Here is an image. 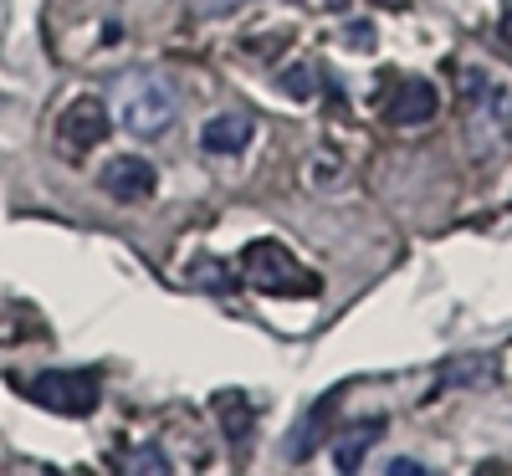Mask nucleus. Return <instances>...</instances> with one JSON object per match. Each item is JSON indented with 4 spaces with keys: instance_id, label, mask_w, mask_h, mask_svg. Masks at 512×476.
Listing matches in <instances>:
<instances>
[{
    "instance_id": "17",
    "label": "nucleus",
    "mask_w": 512,
    "mask_h": 476,
    "mask_svg": "<svg viewBox=\"0 0 512 476\" xmlns=\"http://www.w3.org/2000/svg\"><path fill=\"white\" fill-rule=\"evenodd\" d=\"M502 36H507V41H512V16H507V21H502Z\"/></svg>"
},
{
    "instance_id": "3",
    "label": "nucleus",
    "mask_w": 512,
    "mask_h": 476,
    "mask_svg": "<svg viewBox=\"0 0 512 476\" xmlns=\"http://www.w3.org/2000/svg\"><path fill=\"white\" fill-rule=\"evenodd\" d=\"M21 389L52 415H93L103 395V374L98 369H47L36 379H21Z\"/></svg>"
},
{
    "instance_id": "12",
    "label": "nucleus",
    "mask_w": 512,
    "mask_h": 476,
    "mask_svg": "<svg viewBox=\"0 0 512 476\" xmlns=\"http://www.w3.org/2000/svg\"><path fill=\"white\" fill-rule=\"evenodd\" d=\"M190 282H195V287H210V292L236 287V282H231V267H221V262H195V267H190Z\"/></svg>"
},
{
    "instance_id": "13",
    "label": "nucleus",
    "mask_w": 512,
    "mask_h": 476,
    "mask_svg": "<svg viewBox=\"0 0 512 476\" xmlns=\"http://www.w3.org/2000/svg\"><path fill=\"white\" fill-rule=\"evenodd\" d=\"M344 41H349V47H359V52H374V26H369V21H354V26L344 31Z\"/></svg>"
},
{
    "instance_id": "6",
    "label": "nucleus",
    "mask_w": 512,
    "mask_h": 476,
    "mask_svg": "<svg viewBox=\"0 0 512 476\" xmlns=\"http://www.w3.org/2000/svg\"><path fill=\"white\" fill-rule=\"evenodd\" d=\"M108 139V108L98 98H77L67 113H62V144L67 149H93Z\"/></svg>"
},
{
    "instance_id": "2",
    "label": "nucleus",
    "mask_w": 512,
    "mask_h": 476,
    "mask_svg": "<svg viewBox=\"0 0 512 476\" xmlns=\"http://www.w3.org/2000/svg\"><path fill=\"white\" fill-rule=\"evenodd\" d=\"M241 272L251 287H262V292H282V297H318V277L308 267H297L292 262V251L282 241H251L241 251Z\"/></svg>"
},
{
    "instance_id": "5",
    "label": "nucleus",
    "mask_w": 512,
    "mask_h": 476,
    "mask_svg": "<svg viewBox=\"0 0 512 476\" xmlns=\"http://www.w3.org/2000/svg\"><path fill=\"white\" fill-rule=\"evenodd\" d=\"M98 180H103V190H108L113 200H123V205L149 200V195H154V185H159L154 164H149V159H139V154H118V159H108Z\"/></svg>"
},
{
    "instance_id": "16",
    "label": "nucleus",
    "mask_w": 512,
    "mask_h": 476,
    "mask_svg": "<svg viewBox=\"0 0 512 476\" xmlns=\"http://www.w3.org/2000/svg\"><path fill=\"white\" fill-rule=\"evenodd\" d=\"M318 6H323V11H344V6H349V0H318Z\"/></svg>"
},
{
    "instance_id": "9",
    "label": "nucleus",
    "mask_w": 512,
    "mask_h": 476,
    "mask_svg": "<svg viewBox=\"0 0 512 476\" xmlns=\"http://www.w3.org/2000/svg\"><path fill=\"white\" fill-rule=\"evenodd\" d=\"M216 415H221V430H226L231 441H246L251 436V405L241 395H221L216 400Z\"/></svg>"
},
{
    "instance_id": "7",
    "label": "nucleus",
    "mask_w": 512,
    "mask_h": 476,
    "mask_svg": "<svg viewBox=\"0 0 512 476\" xmlns=\"http://www.w3.org/2000/svg\"><path fill=\"white\" fill-rule=\"evenodd\" d=\"M200 144H205V154H241L251 144V118L246 113H216V118H205Z\"/></svg>"
},
{
    "instance_id": "4",
    "label": "nucleus",
    "mask_w": 512,
    "mask_h": 476,
    "mask_svg": "<svg viewBox=\"0 0 512 476\" xmlns=\"http://www.w3.org/2000/svg\"><path fill=\"white\" fill-rule=\"evenodd\" d=\"M436 108H441V93H436V82H425V77L395 82V93L384 98V118H390L395 128H420V123H431Z\"/></svg>"
},
{
    "instance_id": "15",
    "label": "nucleus",
    "mask_w": 512,
    "mask_h": 476,
    "mask_svg": "<svg viewBox=\"0 0 512 476\" xmlns=\"http://www.w3.org/2000/svg\"><path fill=\"white\" fill-rule=\"evenodd\" d=\"M384 471H390V476H420V466H415V461H390Z\"/></svg>"
},
{
    "instance_id": "10",
    "label": "nucleus",
    "mask_w": 512,
    "mask_h": 476,
    "mask_svg": "<svg viewBox=\"0 0 512 476\" xmlns=\"http://www.w3.org/2000/svg\"><path fill=\"white\" fill-rule=\"evenodd\" d=\"M282 93H287V98H313V93H318V67H313V62H292V67L282 72Z\"/></svg>"
},
{
    "instance_id": "1",
    "label": "nucleus",
    "mask_w": 512,
    "mask_h": 476,
    "mask_svg": "<svg viewBox=\"0 0 512 476\" xmlns=\"http://www.w3.org/2000/svg\"><path fill=\"white\" fill-rule=\"evenodd\" d=\"M113 118L139 139H159L175 123V93L154 72H123L113 82Z\"/></svg>"
},
{
    "instance_id": "8",
    "label": "nucleus",
    "mask_w": 512,
    "mask_h": 476,
    "mask_svg": "<svg viewBox=\"0 0 512 476\" xmlns=\"http://www.w3.org/2000/svg\"><path fill=\"white\" fill-rule=\"evenodd\" d=\"M384 436V420H359L354 430H344V436L333 441V461H338V471H354V466H364V456H369V446Z\"/></svg>"
},
{
    "instance_id": "14",
    "label": "nucleus",
    "mask_w": 512,
    "mask_h": 476,
    "mask_svg": "<svg viewBox=\"0 0 512 476\" xmlns=\"http://www.w3.org/2000/svg\"><path fill=\"white\" fill-rule=\"evenodd\" d=\"M195 6L205 11V16H226V11H236L241 0H195Z\"/></svg>"
},
{
    "instance_id": "11",
    "label": "nucleus",
    "mask_w": 512,
    "mask_h": 476,
    "mask_svg": "<svg viewBox=\"0 0 512 476\" xmlns=\"http://www.w3.org/2000/svg\"><path fill=\"white\" fill-rule=\"evenodd\" d=\"M118 471H154V476H164L169 471V461L154 451V446H139V451H123L118 461H113Z\"/></svg>"
}]
</instances>
